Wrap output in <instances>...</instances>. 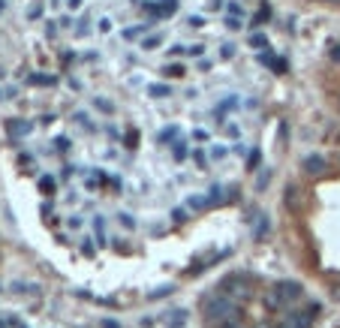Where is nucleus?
<instances>
[{
  "instance_id": "nucleus-43",
  "label": "nucleus",
  "mask_w": 340,
  "mask_h": 328,
  "mask_svg": "<svg viewBox=\"0 0 340 328\" xmlns=\"http://www.w3.org/2000/svg\"><path fill=\"white\" fill-rule=\"evenodd\" d=\"M66 6H69V9H78V6H81V0H66Z\"/></svg>"
},
{
  "instance_id": "nucleus-29",
  "label": "nucleus",
  "mask_w": 340,
  "mask_h": 328,
  "mask_svg": "<svg viewBox=\"0 0 340 328\" xmlns=\"http://www.w3.org/2000/svg\"><path fill=\"white\" fill-rule=\"evenodd\" d=\"M145 9H148V12H151V15H163V9H160V6H157V3H151V0H148V3H145Z\"/></svg>"
},
{
  "instance_id": "nucleus-25",
  "label": "nucleus",
  "mask_w": 340,
  "mask_h": 328,
  "mask_svg": "<svg viewBox=\"0 0 340 328\" xmlns=\"http://www.w3.org/2000/svg\"><path fill=\"white\" fill-rule=\"evenodd\" d=\"M187 205H190V208H205V205H208V199H202V196H193Z\"/></svg>"
},
{
  "instance_id": "nucleus-8",
  "label": "nucleus",
  "mask_w": 340,
  "mask_h": 328,
  "mask_svg": "<svg viewBox=\"0 0 340 328\" xmlns=\"http://www.w3.org/2000/svg\"><path fill=\"white\" fill-rule=\"evenodd\" d=\"M259 63H268L274 72H286V60H280V57H271V54H259Z\"/></svg>"
},
{
  "instance_id": "nucleus-24",
  "label": "nucleus",
  "mask_w": 340,
  "mask_h": 328,
  "mask_svg": "<svg viewBox=\"0 0 340 328\" xmlns=\"http://www.w3.org/2000/svg\"><path fill=\"white\" fill-rule=\"evenodd\" d=\"M268 181H271V172H268V169H265V172H259V181H256V187H259V190H262V187H265V184H268Z\"/></svg>"
},
{
  "instance_id": "nucleus-4",
  "label": "nucleus",
  "mask_w": 340,
  "mask_h": 328,
  "mask_svg": "<svg viewBox=\"0 0 340 328\" xmlns=\"http://www.w3.org/2000/svg\"><path fill=\"white\" fill-rule=\"evenodd\" d=\"M304 172H310V175H322L325 172V157H319V154H310V157H304Z\"/></svg>"
},
{
  "instance_id": "nucleus-31",
  "label": "nucleus",
  "mask_w": 340,
  "mask_h": 328,
  "mask_svg": "<svg viewBox=\"0 0 340 328\" xmlns=\"http://www.w3.org/2000/svg\"><path fill=\"white\" fill-rule=\"evenodd\" d=\"M226 27H229V30H241V21H238V18H232V15H229V18H226Z\"/></svg>"
},
{
  "instance_id": "nucleus-19",
  "label": "nucleus",
  "mask_w": 340,
  "mask_h": 328,
  "mask_svg": "<svg viewBox=\"0 0 340 328\" xmlns=\"http://www.w3.org/2000/svg\"><path fill=\"white\" fill-rule=\"evenodd\" d=\"M259 160H262V154H259V151H250V157H247V169H259Z\"/></svg>"
},
{
  "instance_id": "nucleus-22",
  "label": "nucleus",
  "mask_w": 340,
  "mask_h": 328,
  "mask_svg": "<svg viewBox=\"0 0 340 328\" xmlns=\"http://www.w3.org/2000/svg\"><path fill=\"white\" fill-rule=\"evenodd\" d=\"M160 42H163V39H160V36H148V39H145V42H142V48H157V45H160Z\"/></svg>"
},
{
  "instance_id": "nucleus-47",
  "label": "nucleus",
  "mask_w": 340,
  "mask_h": 328,
  "mask_svg": "<svg viewBox=\"0 0 340 328\" xmlns=\"http://www.w3.org/2000/svg\"><path fill=\"white\" fill-rule=\"evenodd\" d=\"M328 3H340V0H328Z\"/></svg>"
},
{
  "instance_id": "nucleus-10",
  "label": "nucleus",
  "mask_w": 340,
  "mask_h": 328,
  "mask_svg": "<svg viewBox=\"0 0 340 328\" xmlns=\"http://www.w3.org/2000/svg\"><path fill=\"white\" fill-rule=\"evenodd\" d=\"M268 18H271V9H268V6H262V9H259L256 15H253V27H259V24H265Z\"/></svg>"
},
{
  "instance_id": "nucleus-16",
  "label": "nucleus",
  "mask_w": 340,
  "mask_h": 328,
  "mask_svg": "<svg viewBox=\"0 0 340 328\" xmlns=\"http://www.w3.org/2000/svg\"><path fill=\"white\" fill-rule=\"evenodd\" d=\"M160 9H163V15H172V12H178V0H160Z\"/></svg>"
},
{
  "instance_id": "nucleus-46",
  "label": "nucleus",
  "mask_w": 340,
  "mask_h": 328,
  "mask_svg": "<svg viewBox=\"0 0 340 328\" xmlns=\"http://www.w3.org/2000/svg\"><path fill=\"white\" fill-rule=\"evenodd\" d=\"M102 328H121V325H118V322H111V319H105V322H102Z\"/></svg>"
},
{
  "instance_id": "nucleus-15",
  "label": "nucleus",
  "mask_w": 340,
  "mask_h": 328,
  "mask_svg": "<svg viewBox=\"0 0 340 328\" xmlns=\"http://www.w3.org/2000/svg\"><path fill=\"white\" fill-rule=\"evenodd\" d=\"M27 81H30V84H54L57 78H54V75H30Z\"/></svg>"
},
{
  "instance_id": "nucleus-6",
  "label": "nucleus",
  "mask_w": 340,
  "mask_h": 328,
  "mask_svg": "<svg viewBox=\"0 0 340 328\" xmlns=\"http://www.w3.org/2000/svg\"><path fill=\"white\" fill-rule=\"evenodd\" d=\"M241 289H244V286H241V277H238V274H232V277H226V280L220 283V292H223V295H232V292H241Z\"/></svg>"
},
{
  "instance_id": "nucleus-14",
  "label": "nucleus",
  "mask_w": 340,
  "mask_h": 328,
  "mask_svg": "<svg viewBox=\"0 0 340 328\" xmlns=\"http://www.w3.org/2000/svg\"><path fill=\"white\" fill-rule=\"evenodd\" d=\"M250 45H253V48H262V45L268 48V36H265V33H253V36H250Z\"/></svg>"
},
{
  "instance_id": "nucleus-40",
  "label": "nucleus",
  "mask_w": 340,
  "mask_h": 328,
  "mask_svg": "<svg viewBox=\"0 0 340 328\" xmlns=\"http://www.w3.org/2000/svg\"><path fill=\"white\" fill-rule=\"evenodd\" d=\"M81 250H84V256H93V244H90V241H84Z\"/></svg>"
},
{
  "instance_id": "nucleus-1",
  "label": "nucleus",
  "mask_w": 340,
  "mask_h": 328,
  "mask_svg": "<svg viewBox=\"0 0 340 328\" xmlns=\"http://www.w3.org/2000/svg\"><path fill=\"white\" fill-rule=\"evenodd\" d=\"M202 313H205L208 325L214 328L217 322L235 319V316H238V307H235V301H232L229 295H223V292H211V295H205V301H202Z\"/></svg>"
},
{
  "instance_id": "nucleus-30",
  "label": "nucleus",
  "mask_w": 340,
  "mask_h": 328,
  "mask_svg": "<svg viewBox=\"0 0 340 328\" xmlns=\"http://www.w3.org/2000/svg\"><path fill=\"white\" fill-rule=\"evenodd\" d=\"M229 15H232V18H238V15H241V3H235V0H232V3H229Z\"/></svg>"
},
{
  "instance_id": "nucleus-32",
  "label": "nucleus",
  "mask_w": 340,
  "mask_h": 328,
  "mask_svg": "<svg viewBox=\"0 0 340 328\" xmlns=\"http://www.w3.org/2000/svg\"><path fill=\"white\" fill-rule=\"evenodd\" d=\"M232 54H235V45H223V51H220V57H223V60H229Z\"/></svg>"
},
{
  "instance_id": "nucleus-26",
  "label": "nucleus",
  "mask_w": 340,
  "mask_h": 328,
  "mask_svg": "<svg viewBox=\"0 0 340 328\" xmlns=\"http://www.w3.org/2000/svg\"><path fill=\"white\" fill-rule=\"evenodd\" d=\"M187 24H190V27H205L202 15H190V18H187Z\"/></svg>"
},
{
  "instance_id": "nucleus-18",
  "label": "nucleus",
  "mask_w": 340,
  "mask_h": 328,
  "mask_svg": "<svg viewBox=\"0 0 340 328\" xmlns=\"http://www.w3.org/2000/svg\"><path fill=\"white\" fill-rule=\"evenodd\" d=\"M274 328H301V325H298V322L292 319V313H286V316H283V319H280V322H277Z\"/></svg>"
},
{
  "instance_id": "nucleus-11",
  "label": "nucleus",
  "mask_w": 340,
  "mask_h": 328,
  "mask_svg": "<svg viewBox=\"0 0 340 328\" xmlns=\"http://www.w3.org/2000/svg\"><path fill=\"white\" fill-rule=\"evenodd\" d=\"M226 202V196H223V190L220 187H211V196H208V205H223Z\"/></svg>"
},
{
  "instance_id": "nucleus-49",
  "label": "nucleus",
  "mask_w": 340,
  "mask_h": 328,
  "mask_svg": "<svg viewBox=\"0 0 340 328\" xmlns=\"http://www.w3.org/2000/svg\"><path fill=\"white\" fill-rule=\"evenodd\" d=\"M0 99H3V96H0Z\"/></svg>"
},
{
  "instance_id": "nucleus-50",
  "label": "nucleus",
  "mask_w": 340,
  "mask_h": 328,
  "mask_svg": "<svg viewBox=\"0 0 340 328\" xmlns=\"http://www.w3.org/2000/svg\"><path fill=\"white\" fill-rule=\"evenodd\" d=\"M21 328H24V325H21Z\"/></svg>"
},
{
  "instance_id": "nucleus-7",
  "label": "nucleus",
  "mask_w": 340,
  "mask_h": 328,
  "mask_svg": "<svg viewBox=\"0 0 340 328\" xmlns=\"http://www.w3.org/2000/svg\"><path fill=\"white\" fill-rule=\"evenodd\" d=\"M265 307H268V310H286V304H283V298H280L277 289H268V292H265Z\"/></svg>"
},
{
  "instance_id": "nucleus-17",
  "label": "nucleus",
  "mask_w": 340,
  "mask_h": 328,
  "mask_svg": "<svg viewBox=\"0 0 340 328\" xmlns=\"http://www.w3.org/2000/svg\"><path fill=\"white\" fill-rule=\"evenodd\" d=\"M166 75L181 78V75H184V66H181V63H169V66H166Z\"/></svg>"
},
{
  "instance_id": "nucleus-37",
  "label": "nucleus",
  "mask_w": 340,
  "mask_h": 328,
  "mask_svg": "<svg viewBox=\"0 0 340 328\" xmlns=\"http://www.w3.org/2000/svg\"><path fill=\"white\" fill-rule=\"evenodd\" d=\"M99 30L108 33V30H111V21H108V18H99Z\"/></svg>"
},
{
  "instance_id": "nucleus-36",
  "label": "nucleus",
  "mask_w": 340,
  "mask_h": 328,
  "mask_svg": "<svg viewBox=\"0 0 340 328\" xmlns=\"http://www.w3.org/2000/svg\"><path fill=\"white\" fill-rule=\"evenodd\" d=\"M172 289H175V286H160L157 292H151V298H160V295H166V292H172Z\"/></svg>"
},
{
  "instance_id": "nucleus-41",
  "label": "nucleus",
  "mask_w": 340,
  "mask_h": 328,
  "mask_svg": "<svg viewBox=\"0 0 340 328\" xmlns=\"http://www.w3.org/2000/svg\"><path fill=\"white\" fill-rule=\"evenodd\" d=\"M328 54H331V60H337V63H340V45H331V51H328Z\"/></svg>"
},
{
  "instance_id": "nucleus-35",
  "label": "nucleus",
  "mask_w": 340,
  "mask_h": 328,
  "mask_svg": "<svg viewBox=\"0 0 340 328\" xmlns=\"http://www.w3.org/2000/svg\"><path fill=\"white\" fill-rule=\"evenodd\" d=\"M96 108H99V112H115L111 102H105V99H96Z\"/></svg>"
},
{
  "instance_id": "nucleus-28",
  "label": "nucleus",
  "mask_w": 340,
  "mask_h": 328,
  "mask_svg": "<svg viewBox=\"0 0 340 328\" xmlns=\"http://www.w3.org/2000/svg\"><path fill=\"white\" fill-rule=\"evenodd\" d=\"M172 217H175V223H184V220H187V211H184V208H175Z\"/></svg>"
},
{
  "instance_id": "nucleus-27",
  "label": "nucleus",
  "mask_w": 340,
  "mask_h": 328,
  "mask_svg": "<svg viewBox=\"0 0 340 328\" xmlns=\"http://www.w3.org/2000/svg\"><path fill=\"white\" fill-rule=\"evenodd\" d=\"M178 136V127H172V130H166V133H160V142H169V139H175Z\"/></svg>"
},
{
  "instance_id": "nucleus-33",
  "label": "nucleus",
  "mask_w": 340,
  "mask_h": 328,
  "mask_svg": "<svg viewBox=\"0 0 340 328\" xmlns=\"http://www.w3.org/2000/svg\"><path fill=\"white\" fill-rule=\"evenodd\" d=\"M121 223H124V226H127V229H136V220H133V217H130V214H121Z\"/></svg>"
},
{
  "instance_id": "nucleus-34",
  "label": "nucleus",
  "mask_w": 340,
  "mask_h": 328,
  "mask_svg": "<svg viewBox=\"0 0 340 328\" xmlns=\"http://www.w3.org/2000/svg\"><path fill=\"white\" fill-rule=\"evenodd\" d=\"M145 27H148V24H142V27H133V30H127V33H124V36H127V39H133V36H139V33H142V30H145Z\"/></svg>"
},
{
  "instance_id": "nucleus-44",
  "label": "nucleus",
  "mask_w": 340,
  "mask_h": 328,
  "mask_svg": "<svg viewBox=\"0 0 340 328\" xmlns=\"http://www.w3.org/2000/svg\"><path fill=\"white\" fill-rule=\"evenodd\" d=\"M331 298H334V301H340V286H334V289H331Z\"/></svg>"
},
{
  "instance_id": "nucleus-5",
  "label": "nucleus",
  "mask_w": 340,
  "mask_h": 328,
  "mask_svg": "<svg viewBox=\"0 0 340 328\" xmlns=\"http://www.w3.org/2000/svg\"><path fill=\"white\" fill-rule=\"evenodd\" d=\"M283 202H286V208H292V211H295V208H301V190H298L295 184H289V187H286V193H283Z\"/></svg>"
},
{
  "instance_id": "nucleus-12",
  "label": "nucleus",
  "mask_w": 340,
  "mask_h": 328,
  "mask_svg": "<svg viewBox=\"0 0 340 328\" xmlns=\"http://www.w3.org/2000/svg\"><path fill=\"white\" fill-rule=\"evenodd\" d=\"M54 187H57V184H54V178H39V190H42L45 196H51V193H54Z\"/></svg>"
},
{
  "instance_id": "nucleus-3",
  "label": "nucleus",
  "mask_w": 340,
  "mask_h": 328,
  "mask_svg": "<svg viewBox=\"0 0 340 328\" xmlns=\"http://www.w3.org/2000/svg\"><path fill=\"white\" fill-rule=\"evenodd\" d=\"M30 130H33V124H27V121H6L9 139H21V136H27Z\"/></svg>"
},
{
  "instance_id": "nucleus-20",
  "label": "nucleus",
  "mask_w": 340,
  "mask_h": 328,
  "mask_svg": "<svg viewBox=\"0 0 340 328\" xmlns=\"http://www.w3.org/2000/svg\"><path fill=\"white\" fill-rule=\"evenodd\" d=\"M124 142H127V148H136V145H139V133H136V130H130Z\"/></svg>"
},
{
  "instance_id": "nucleus-2",
  "label": "nucleus",
  "mask_w": 340,
  "mask_h": 328,
  "mask_svg": "<svg viewBox=\"0 0 340 328\" xmlns=\"http://www.w3.org/2000/svg\"><path fill=\"white\" fill-rule=\"evenodd\" d=\"M274 289L280 292V298H283V304H286V310H289V304H295V301H301V295H304V289H301V283H295V280H283V283H277Z\"/></svg>"
},
{
  "instance_id": "nucleus-39",
  "label": "nucleus",
  "mask_w": 340,
  "mask_h": 328,
  "mask_svg": "<svg viewBox=\"0 0 340 328\" xmlns=\"http://www.w3.org/2000/svg\"><path fill=\"white\" fill-rule=\"evenodd\" d=\"M66 148H69V139L60 136V139H57V151H66Z\"/></svg>"
},
{
  "instance_id": "nucleus-9",
  "label": "nucleus",
  "mask_w": 340,
  "mask_h": 328,
  "mask_svg": "<svg viewBox=\"0 0 340 328\" xmlns=\"http://www.w3.org/2000/svg\"><path fill=\"white\" fill-rule=\"evenodd\" d=\"M148 93H151V96H157V99H163V96H172V87H169V84H151V87H148Z\"/></svg>"
},
{
  "instance_id": "nucleus-42",
  "label": "nucleus",
  "mask_w": 340,
  "mask_h": 328,
  "mask_svg": "<svg viewBox=\"0 0 340 328\" xmlns=\"http://www.w3.org/2000/svg\"><path fill=\"white\" fill-rule=\"evenodd\" d=\"M45 33H48V36H54V33H57V27H54V21H48V24H45Z\"/></svg>"
},
{
  "instance_id": "nucleus-23",
  "label": "nucleus",
  "mask_w": 340,
  "mask_h": 328,
  "mask_svg": "<svg viewBox=\"0 0 340 328\" xmlns=\"http://www.w3.org/2000/svg\"><path fill=\"white\" fill-rule=\"evenodd\" d=\"M187 157V148H184V142H175V160H184Z\"/></svg>"
},
{
  "instance_id": "nucleus-13",
  "label": "nucleus",
  "mask_w": 340,
  "mask_h": 328,
  "mask_svg": "<svg viewBox=\"0 0 340 328\" xmlns=\"http://www.w3.org/2000/svg\"><path fill=\"white\" fill-rule=\"evenodd\" d=\"M268 229H271V220H268V217H262V220H259V226H256V232H253V235H256V241H259V238H265V232H268Z\"/></svg>"
},
{
  "instance_id": "nucleus-21",
  "label": "nucleus",
  "mask_w": 340,
  "mask_h": 328,
  "mask_svg": "<svg viewBox=\"0 0 340 328\" xmlns=\"http://www.w3.org/2000/svg\"><path fill=\"white\" fill-rule=\"evenodd\" d=\"M214 328H244L241 325V322H238V316H235V319H226V322H217V325Z\"/></svg>"
},
{
  "instance_id": "nucleus-45",
  "label": "nucleus",
  "mask_w": 340,
  "mask_h": 328,
  "mask_svg": "<svg viewBox=\"0 0 340 328\" xmlns=\"http://www.w3.org/2000/svg\"><path fill=\"white\" fill-rule=\"evenodd\" d=\"M208 9H220V0H208Z\"/></svg>"
},
{
  "instance_id": "nucleus-48",
  "label": "nucleus",
  "mask_w": 340,
  "mask_h": 328,
  "mask_svg": "<svg viewBox=\"0 0 340 328\" xmlns=\"http://www.w3.org/2000/svg\"><path fill=\"white\" fill-rule=\"evenodd\" d=\"M0 328H6V322H0Z\"/></svg>"
},
{
  "instance_id": "nucleus-38",
  "label": "nucleus",
  "mask_w": 340,
  "mask_h": 328,
  "mask_svg": "<svg viewBox=\"0 0 340 328\" xmlns=\"http://www.w3.org/2000/svg\"><path fill=\"white\" fill-rule=\"evenodd\" d=\"M187 51H190V54H196V57H202V51H205V45H190Z\"/></svg>"
}]
</instances>
